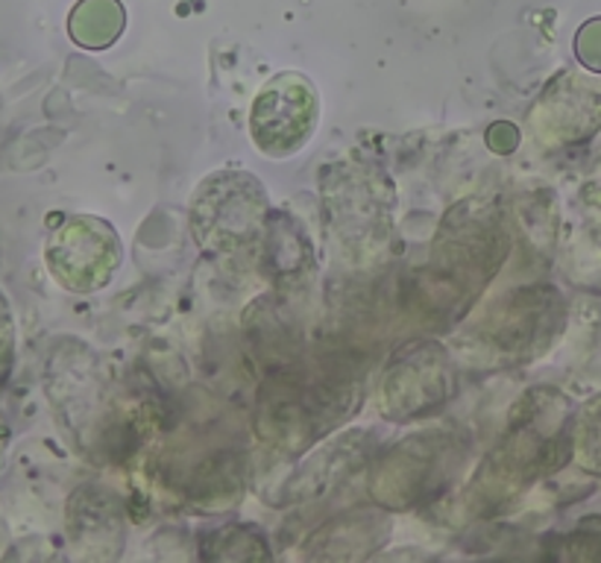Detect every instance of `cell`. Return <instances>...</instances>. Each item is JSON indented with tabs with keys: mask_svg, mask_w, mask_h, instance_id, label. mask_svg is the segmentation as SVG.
I'll return each mask as SVG.
<instances>
[{
	"mask_svg": "<svg viewBox=\"0 0 601 563\" xmlns=\"http://www.w3.org/2000/svg\"><path fill=\"white\" fill-rule=\"evenodd\" d=\"M314 109L318 103L309 80L288 74L270 82L252 107V135L259 139V148L273 155L300 148L314 127Z\"/></svg>",
	"mask_w": 601,
	"mask_h": 563,
	"instance_id": "6",
	"label": "cell"
},
{
	"mask_svg": "<svg viewBox=\"0 0 601 563\" xmlns=\"http://www.w3.org/2000/svg\"><path fill=\"white\" fill-rule=\"evenodd\" d=\"M504 259V232L488 209L461 205L440 229L429 268L414 282V311L438 323L458 318Z\"/></svg>",
	"mask_w": 601,
	"mask_h": 563,
	"instance_id": "1",
	"label": "cell"
},
{
	"mask_svg": "<svg viewBox=\"0 0 601 563\" xmlns=\"http://www.w3.org/2000/svg\"><path fill=\"white\" fill-rule=\"evenodd\" d=\"M355 405L358 384L350 370L279 364L277 373L261 384L256 429L261 441L300 452L341 425Z\"/></svg>",
	"mask_w": 601,
	"mask_h": 563,
	"instance_id": "2",
	"label": "cell"
},
{
	"mask_svg": "<svg viewBox=\"0 0 601 563\" xmlns=\"http://www.w3.org/2000/svg\"><path fill=\"white\" fill-rule=\"evenodd\" d=\"M123 30V7L118 0H82L71 16V36L82 48H107Z\"/></svg>",
	"mask_w": 601,
	"mask_h": 563,
	"instance_id": "9",
	"label": "cell"
},
{
	"mask_svg": "<svg viewBox=\"0 0 601 563\" xmlns=\"http://www.w3.org/2000/svg\"><path fill=\"white\" fill-rule=\"evenodd\" d=\"M554 405L558 402H543V393H531L529 400H522L520 414L511 416L504 441L488 455L470 487V499L481 511H493L508 499H517L537 475L563 464L567 441L558 423L543 425L554 414Z\"/></svg>",
	"mask_w": 601,
	"mask_h": 563,
	"instance_id": "3",
	"label": "cell"
},
{
	"mask_svg": "<svg viewBox=\"0 0 601 563\" xmlns=\"http://www.w3.org/2000/svg\"><path fill=\"white\" fill-rule=\"evenodd\" d=\"M452 455H455V446L449 443V434H414L393 446L370 487H375L379 499L388 505H414L417 499L429 496L431 487L447 482L449 473H438V470L449 466Z\"/></svg>",
	"mask_w": 601,
	"mask_h": 563,
	"instance_id": "5",
	"label": "cell"
},
{
	"mask_svg": "<svg viewBox=\"0 0 601 563\" xmlns=\"http://www.w3.org/2000/svg\"><path fill=\"white\" fill-rule=\"evenodd\" d=\"M443 355L447 352L438 346H414L399 359L397 368L388 373V393H384L390 416L405 420L425 414L447 400L452 373Z\"/></svg>",
	"mask_w": 601,
	"mask_h": 563,
	"instance_id": "8",
	"label": "cell"
},
{
	"mask_svg": "<svg viewBox=\"0 0 601 563\" xmlns=\"http://www.w3.org/2000/svg\"><path fill=\"white\" fill-rule=\"evenodd\" d=\"M563 320V305L545 288H522L502 296L484 314L475 335L499 359L525 361L543 350Z\"/></svg>",
	"mask_w": 601,
	"mask_h": 563,
	"instance_id": "4",
	"label": "cell"
},
{
	"mask_svg": "<svg viewBox=\"0 0 601 563\" xmlns=\"http://www.w3.org/2000/svg\"><path fill=\"white\" fill-rule=\"evenodd\" d=\"M358 446L352 438L332 443L320 450L318 455L309 458V464L300 470V493H318V490H329L334 482H341L347 470H350V455H355Z\"/></svg>",
	"mask_w": 601,
	"mask_h": 563,
	"instance_id": "10",
	"label": "cell"
},
{
	"mask_svg": "<svg viewBox=\"0 0 601 563\" xmlns=\"http://www.w3.org/2000/svg\"><path fill=\"white\" fill-rule=\"evenodd\" d=\"M241 177H218L200 188L194 205V227L200 232V241L209 244L236 247L250 241V235L259 229V218L264 212V197H261L259 182L247 180V185H238Z\"/></svg>",
	"mask_w": 601,
	"mask_h": 563,
	"instance_id": "7",
	"label": "cell"
}]
</instances>
